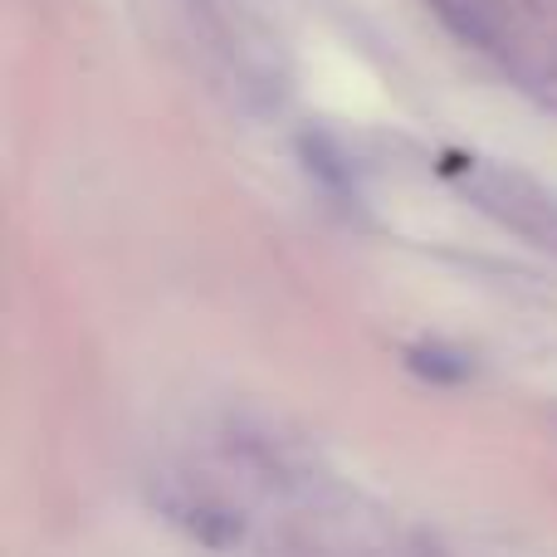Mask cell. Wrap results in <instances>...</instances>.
Masks as SVG:
<instances>
[{
  "mask_svg": "<svg viewBox=\"0 0 557 557\" xmlns=\"http://www.w3.org/2000/svg\"><path fill=\"white\" fill-rule=\"evenodd\" d=\"M406 367L425 382H441V386H455L470 376V357L465 352H450V347H411L406 352Z\"/></svg>",
  "mask_w": 557,
  "mask_h": 557,
  "instance_id": "6da1fadb",
  "label": "cell"
}]
</instances>
